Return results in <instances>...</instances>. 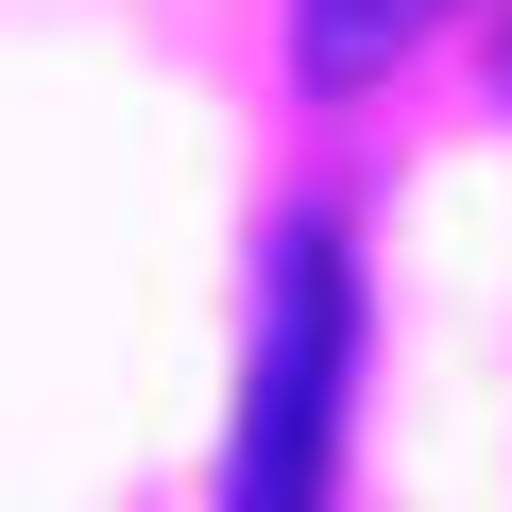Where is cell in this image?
<instances>
[{"label":"cell","mask_w":512,"mask_h":512,"mask_svg":"<svg viewBox=\"0 0 512 512\" xmlns=\"http://www.w3.org/2000/svg\"><path fill=\"white\" fill-rule=\"evenodd\" d=\"M342 376H359V256H342V222H274V256H256V359H239L222 512H325Z\"/></svg>","instance_id":"cell-1"},{"label":"cell","mask_w":512,"mask_h":512,"mask_svg":"<svg viewBox=\"0 0 512 512\" xmlns=\"http://www.w3.org/2000/svg\"><path fill=\"white\" fill-rule=\"evenodd\" d=\"M444 18H461V0H291V69H308L325 103H359V86H393Z\"/></svg>","instance_id":"cell-2"}]
</instances>
